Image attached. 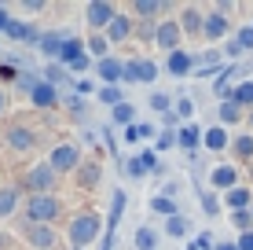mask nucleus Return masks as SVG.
<instances>
[{
  "mask_svg": "<svg viewBox=\"0 0 253 250\" xmlns=\"http://www.w3.org/2000/svg\"><path fill=\"white\" fill-rule=\"evenodd\" d=\"M26 213H30L33 225H48V221L59 213V199H51V195H30Z\"/></svg>",
  "mask_w": 253,
  "mask_h": 250,
  "instance_id": "nucleus-1",
  "label": "nucleus"
},
{
  "mask_svg": "<svg viewBox=\"0 0 253 250\" xmlns=\"http://www.w3.org/2000/svg\"><path fill=\"white\" fill-rule=\"evenodd\" d=\"M95 232H99V217H95V213H81V217H74V225H70V243L88 247L95 239Z\"/></svg>",
  "mask_w": 253,
  "mask_h": 250,
  "instance_id": "nucleus-2",
  "label": "nucleus"
},
{
  "mask_svg": "<svg viewBox=\"0 0 253 250\" xmlns=\"http://www.w3.org/2000/svg\"><path fill=\"white\" fill-rule=\"evenodd\" d=\"M22 184L30 188L33 195H48V192H51V184H55V169H51L48 162H41V166H33L30 173L22 177Z\"/></svg>",
  "mask_w": 253,
  "mask_h": 250,
  "instance_id": "nucleus-3",
  "label": "nucleus"
},
{
  "mask_svg": "<svg viewBox=\"0 0 253 250\" xmlns=\"http://www.w3.org/2000/svg\"><path fill=\"white\" fill-rule=\"evenodd\" d=\"M77 162H81V154H77V148H74V144H59V148H51V154H48V166L55 169V173L77 169Z\"/></svg>",
  "mask_w": 253,
  "mask_h": 250,
  "instance_id": "nucleus-4",
  "label": "nucleus"
},
{
  "mask_svg": "<svg viewBox=\"0 0 253 250\" xmlns=\"http://www.w3.org/2000/svg\"><path fill=\"white\" fill-rule=\"evenodd\" d=\"M55 228L51 225H26V243H30L33 250H51L55 247Z\"/></svg>",
  "mask_w": 253,
  "mask_h": 250,
  "instance_id": "nucleus-5",
  "label": "nucleus"
},
{
  "mask_svg": "<svg viewBox=\"0 0 253 250\" xmlns=\"http://www.w3.org/2000/svg\"><path fill=\"white\" fill-rule=\"evenodd\" d=\"M154 41H158V48H165V51H176V45H180V26L176 22H162L158 30H154Z\"/></svg>",
  "mask_w": 253,
  "mask_h": 250,
  "instance_id": "nucleus-6",
  "label": "nucleus"
},
{
  "mask_svg": "<svg viewBox=\"0 0 253 250\" xmlns=\"http://www.w3.org/2000/svg\"><path fill=\"white\" fill-rule=\"evenodd\" d=\"M7 144H11L15 151H30L33 144H37V133L26 129V125H15V129H7Z\"/></svg>",
  "mask_w": 253,
  "mask_h": 250,
  "instance_id": "nucleus-7",
  "label": "nucleus"
},
{
  "mask_svg": "<svg viewBox=\"0 0 253 250\" xmlns=\"http://www.w3.org/2000/svg\"><path fill=\"white\" fill-rule=\"evenodd\" d=\"M30 100H33V107H55V103H59V92L51 89L48 81H37V89L30 92Z\"/></svg>",
  "mask_w": 253,
  "mask_h": 250,
  "instance_id": "nucleus-8",
  "label": "nucleus"
},
{
  "mask_svg": "<svg viewBox=\"0 0 253 250\" xmlns=\"http://www.w3.org/2000/svg\"><path fill=\"white\" fill-rule=\"evenodd\" d=\"M84 15H88V26H110L114 7H110V4H88V7H84Z\"/></svg>",
  "mask_w": 253,
  "mask_h": 250,
  "instance_id": "nucleus-9",
  "label": "nucleus"
},
{
  "mask_svg": "<svg viewBox=\"0 0 253 250\" xmlns=\"http://www.w3.org/2000/svg\"><path fill=\"white\" fill-rule=\"evenodd\" d=\"M15 210H19V192L15 188H0V221L11 217Z\"/></svg>",
  "mask_w": 253,
  "mask_h": 250,
  "instance_id": "nucleus-10",
  "label": "nucleus"
},
{
  "mask_svg": "<svg viewBox=\"0 0 253 250\" xmlns=\"http://www.w3.org/2000/svg\"><path fill=\"white\" fill-rule=\"evenodd\" d=\"M202 33L206 37H224V33H228V19H224V15H209V19H202Z\"/></svg>",
  "mask_w": 253,
  "mask_h": 250,
  "instance_id": "nucleus-11",
  "label": "nucleus"
},
{
  "mask_svg": "<svg viewBox=\"0 0 253 250\" xmlns=\"http://www.w3.org/2000/svg\"><path fill=\"white\" fill-rule=\"evenodd\" d=\"M128 30H132V22H128L125 15H114V19H110V26H107V37H110V41H125Z\"/></svg>",
  "mask_w": 253,
  "mask_h": 250,
  "instance_id": "nucleus-12",
  "label": "nucleus"
},
{
  "mask_svg": "<svg viewBox=\"0 0 253 250\" xmlns=\"http://www.w3.org/2000/svg\"><path fill=\"white\" fill-rule=\"evenodd\" d=\"M37 45H41V51H44V55H59V48H63V33H44Z\"/></svg>",
  "mask_w": 253,
  "mask_h": 250,
  "instance_id": "nucleus-13",
  "label": "nucleus"
},
{
  "mask_svg": "<svg viewBox=\"0 0 253 250\" xmlns=\"http://www.w3.org/2000/svg\"><path fill=\"white\" fill-rule=\"evenodd\" d=\"M99 173H103V169L95 166V162H84L77 177H81V184H84V188H95V184H99Z\"/></svg>",
  "mask_w": 253,
  "mask_h": 250,
  "instance_id": "nucleus-14",
  "label": "nucleus"
},
{
  "mask_svg": "<svg viewBox=\"0 0 253 250\" xmlns=\"http://www.w3.org/2000/svg\"><path fill=\"white\" fill-rule=\"evenodd\" d=\"M99 77H103V81H118V77H121V63H118V59H103V63H99Z\"/></svg>",
  "mask_w": 253,
  "mask_h": 250,
  "instance_id": "nucleus-15",
  "label": "nucleus"
},
{
  "mask_svg": "<svg viewBox=\"0 0 253 250\" xmlns=\"http://www.w3.org/2000/svg\"><path fill=\"white\" fill-rule=\"evenodd\" d=\"M213 184H216V188H231V184H235V169H231V166H216V169H213Z\"/></svg>",
  "mask_w": 253,
  "mask_h": 250,
  "instance_id": "nucleus-16",
  "label": "nucleus"
},
{
  "mask_svg": "<svg viewBox=\"0 0 253 250\" xmlns=\"http://www.w3.org/2000/svg\"><path fill=\"white\" fill-rule=\"evenodd\" d=\"M4 33H7L11 41H30V37H37V33H33V26H22V22H11Z\"/></svg>",
  "mask_w": 253,
  "mask_h": 250,
  "instance_id": "nucleus-17",
  "label": "nucleus"
},
{
  "mask_svg": "<svg viewBox=\"0 0 253 250\" xmlns=\"http://www.w3.org/2000/svg\"><path fill=\"white\" fill-rule=\"evenodd\" d=\"M184 30H187V33H198V30H202V11H198V7H187V11H184Z\"/></svg>",
  "mask_w": 253,
  "mask_h": 250,
  "instance_id": "nucleus-18",
  "label": "nucleus"
},
{
  "mask_svg": "<svg viewBox=\"0 0 253 250\" xmlns=\"http://www.w3.org/2000/svg\"><path fill=\"white\" fill-rule=\"evenodd\" d=\"M206 148H213V151L228 148V133H224V129H209L206 133Z\"/></svg>",
  "mask_w": 253,
  "mask_h": 250,
  "instance_id": "nucleus-19",
  "label": "nucleus"
},
{
  "mask_svg": "<svg viewBox=\"0 0 253 250\" xmlns=\"http://www.w3.org/2000/svg\"><path fill=\"white\" fill-rule=\"evenodd\" d=\"M169 70L172 74H187L191 70V59L184 55V51H172V55H169Z\"/></svg>",
  "mask_w": 253,
  "mask_h": 250,
  "instance_id": "nucleus-20",
  "label": "nucleus"
},
{
  "mask_svg": "<svg viewBox=\"0 0 253 250\" xmlns=\"http://www.w3.org/2000/svg\"><path fill=\"white\" fill-rule=\"evenodd\" d=\"M151 166H154V154H143V158H132V162H128V173H132V177H143Z\"/></svg>",
  "mask_w": 253,
  "mask_h": 250,
  "instance_id": "nucleus-21",
  "label": "nucleus"
},
{
  "mask_svg": "<svg viewBox=\"0 0 253 250\" xmlns=\"http://www.w3.org/2000/svg\"><path fill=\"white\" fill-rule=\"evenodd\" d=\"M136 247L139 250H154V247H158V236H154L151 228H139L136 232Z\"/></svg>",
  "mask_w": 253,
  "mask_h": 250,
  "instance_id": "nucleus-22",
  "label": "nucleus"
},
{
  "mask_svg": "<svg viewBox=\"0 0 253 250\" xmlns=\"http://www.w3.org/2000/svg\"><path fill=\"white\" fill-rule=\"evenodd\" d=\"M246 202H250V192H246V188H231V192H228V206H235V210H242Z\"/></svg>",
  "mask_w": 253,
  "mask_h": 250,
  "instance_id": "nucleus-23",
  "label": "nucleus"
},
{
  "mask_svg": "<svg viewBox=\"0 0 253 250\" xmlns=\"http://www.w3.org/2000/svg\"><path fill=\"white\" fill-rule=\"evenodd\" d=\"M147 136H151V125H128L125 140H128V144H139V140H147Z\"/></svg>",
  "mask_w": 253,
  "mask_h": 250,
  "instance_id": "nucleus-24",
  "label": "nucleus"
},
{
  "mask_svg": "<svg viewBox=\"0 0 253 250\" xmlns=\"http://www.w3.org/2000/svg\"><path fill=\"white\" fill-rule=\"evenodd\" d=\"M235 154L239 158H253V136H239L235 140Z\"/></svg>",
  "mask_w": 253,
  "mask_h": 250,
  "instance_id": "nucleus-25",
  "label": "nucleus"
},
{
  "mask_svg": "<svg viewBox=\"0 0 253 250\" xmlns=\"http://www.w3.org/2000/svg\"><path fill=\"white\" fill-rule=\"evenodd\" d=\"M114 122H121V125L132 122V103H118L114 107Z\"/></svg>",
  "mask_w": 253,
  "mask_h": 250,
  "instance_id": "nucleus-26",
  "label": "nucleus"
},
{
  "mask_svg": "<svg viewBox=\"0 0 253 250\" xmlns=\"http://www.w3.org/2000/svg\"><path fill=\"white\" fill-rule=\"evenodd\" d=\"M220 122H239V103H224V107H220Z\"/></svg>",
  "mask_w": 253,
  "mask_h": 250,
  "instance_id": "nucleus-27",
  "label": "nucleus"
},
{
  "mask_svg": "<svg viewBox=\"0 0 253 250\" xmlns=\"http://www.w3.org/2000/svg\"><path fill=\"white\" fill-rule=\"evenodd\" d=\"M165 228H169V236H184V232H187V221H184V217H169V221H165Z\"/></svg>",
  "mask_w": 253,
  "mask_h": 250,
  "instance_id": "nucleus-28",
  "label": "nucleus"
},
{
  "mask_svg": "<svg viewBox=\"0 0 253 250\" xmlns=\"http://www.w3.org/2000/svg\"><path fill=\"white\" fill-rule=\"evenodd\" d=\"M154 74H158V70H154V63H147V59H143L139 70H136V81H154Z\"/></svg>",
  "mask_w": 253,
  "mask_h": 250,
  "instance_id": "nucleus-29",
  "label": "nucleus"
},
{
  "mask_svg": "<svg viewBox=\"0 0 253 250\" xmlns=\"http://www.w3.org/2000/svg\"><path fill=\"white\" fill-rule=\"evenodd\" d=\"M125 210V192H114V210H110V228H114V221H118V213Z\"/></svg>",
  "mask_w": 253,
  "mask_h": 250,
  "instance_id": "nucleus-30",
  "label": "nucleus"
},
{
  "mask_svg": "<svg viewBox=\"0 0 253 250\" xmlns=\"http://www.w3.org/2000/svg\"><path fill=\"white\" fill-rule=\"evenodd\" d=\"M235 103H253V85H239L235 89Z\"/></svg>",
  "mask_w": 253,
  "mask_h": 250,
  "instance_id": "nucleus-31",
  "label": "nucleus"
},
{
  "mask_svg": "<svg viewBox=\"0 0 253 250\" xmlns=\"http://www.w3.org/2000/svg\"><path fill=\"white\" fill-rule=\"evenodd\" d=\"M162 11V4H151V0H139L136 4V15H158Z\"/></svg>",
  "mask_w": 253,
  "mask_h": 250,
  "instance_id": "nucleus-32",
  "label": "nucleus"
},
{
  "mask_svg": "<svg viewBox=\"0 0 253 250\" xmlns=\"http://www.w3.org/2000/svg\"><path fill=\"white\" fill-rule=\"evenodd\" d=\"M44 77H48V85H51V89H55V85L63 81L66 74H63V66H48V70H44Z\"/></svg>",
  "mask_w": 253,
  "mask_h": 250,
  "instance_id": "nucleus-33",
  "label": "nucleus"
},
{
  "mask_svg": "<svg viewBox=\"0 0 253 250\" xmlns=\"http://www.w3.org/2000/svg\"><path fill=\"white\" fill-rule=\"evenodd\" d=\"M202 210H206V213H216V210H220V202H216V195H213V192H206V195H202Z\"/></svg>",
  "mask_w": 253,
  "mask_h": 250,
  "instance_id": "nucleus-34",
  "label": "nucleus"
},
{
  "mask_svg": "<svg viewBox=\"0 0 253 250\" xmlns=\"http://www.w3.org/2000/svg\"><path fill=\"white\" fill-rule=\"evenodd\" d=\"M99 100H103V103H114V107H118V103H121V92H118V89H110V85H107V89L99 92Z\"/></svg>",
  "mask_w": 253,
  "mask_h": 250,
  "instance_id": "nucleus-35",
  "label": "nucleus"
},
{
  "mask_svg": "<svg viewBox=\"0 0 253 250\" xmlns=\"http://www.w3.org/2000/svg\"><path fill=\"white\" fill-rule=\"evenodd\" d=\"M151 107H154V110H169V96H165V92H154V96H151Z\"/></svg>",
  "mask_w": 253,
  "mask_h": 250,
  "instance_id": "nucleus-36",
  "label": "nucleus"
},
{
  "mask_svg": "<svg viewBox=\"0 0 253 250\" xmlns=\"http://www.w3.org/2000/svg\"><path fill=\"white\" fill-rule=\"evenodd\" d=\"M176 114H180V118H191V114H195V103H191V100H180V103H176Z\"/></svg>",
  "mask_w": 253,
  "mask_h": 250,
  "instance_id": "nucleus-37",
  "label": "nucleus"
},
{
  "mask_svg": "<svg viewBox=\"0 0 253 250\" xmlns=\"http://www.w3.org/2000/svg\"><path fill=\"white\" fill-rule=\"evenodd\" d=\"M180 136H184V144H187V148H195V144H198V129H195V125H187Z\"/></svg>",
  "mask_w": 253,
  "mask_h": 250,
  "instance_id": "nucleus-38",
  "label": "nucleus"
},
{
  "mask_svg": "<svg viewBox=\"0 0 253 250\" xmlns=\"http://www.w3.org/2000/svg\"><path fill=\"white\" fill-rule=\"evenodd\" d=\"M88 48H92V55H103V51H107L110 45H107L103 37H92V41H88Z\"/></svg>",
  "mask_w": 253,
  "mask_h": 250,
  "instance_id": "nucleus-39",
  "label": "nucleus"
},
{
  "mask_svg": "<svg viewBox=\"0 0 253 250\" xmlns=\"http://www.w3.org/2000/svg\"><path fill=\"white\" fill-rule=\"evenodd\" d=\"M239 48H242V51L253 48V30H242V33H239Z\"/></svg>",
  "mask_w": 253,
  "mask_h": 250,
  "instance_id": "nucleus-40",
  "label": "nucleus"
},
{
  "mask_svg": "<svg viewBox=\"0 0 253 250\" xmlns=\"http://www.w3.org/2000/svg\"><path fill=\"white\" fill-rule=\"evenodd\" d=\"M151 210H158V213H172V202H169V199H154V202H151Z\"/></svg>",
  "mask_w": 253,
  "mask_h": 250,
  "instance_id": "nucleus-41",
  "label": "nucleus"
},
{
  "mask_svg": "<svg viewBox=\"0 0 253 250\" xmlns=\"http://www.w3.org/2000/svg\"><path fill=\"white\" fill-rule=\"evenodd\" d=\"M239 250H253V232H242V239H239Z\"/></svg>",
  "mask_w": 253,
  "mask_h": 250,
  "instance_id": "nucleus-42",
  "label": "nucleus"
},
{
  "mask_svg": "<svg viewBox=\"0 0 253 250\" xmlns=\"http://www.w3.org/2000/svg\"><path fill=\"white\" fill-rule=\"evenodd\" d=\"M231 221H235V225H239V228H250V213H242V210H239V213H235V217H231Z\"/></svg>",
  "mask_w": 253,
  "mask_h": 250,
  "instance_id": "nucleus-43",
  "label": "nucleus"
},
{
  "mask_svg": "<svg viewBox=\"0 0 253 250\" xmlns=\"http://www.w3.org/2000/svg\"><path fill=\"white\" fill-rule=\"evenodd\" d=\"M7 26H11V19H7V11L0 7V30H7Z\"/></svg>",
  "mask_w": 253,
  "mask_h": 250,
  "instance_id": "nucleus-44",
  "label": "nucleus"
},
{
  "mask_svg": "<svg viewBox=\"0 0 253 250\" xmlns=\"http://www.w3.org/2000/svg\"><path fill=\"white\" fill-rule=\"evenodd\" d=\"M4 110H7V92L0 89V114H4Z\"/></svg>",
  "mask_w": 253,
  "mask_h": 250,
  "instance_id": "nucleus-45",
  "label": "nucleus"
},
{
  "mask_svg": "<svg viewBox=\"0 0 253 250\" xmlns=\"http://www.w3.org/2000/svg\"><path fill=\"white\" fill-rule=\"evenodd\" d=\"M216 250H239V247H228V243H220V247H216Z\"/></svg>",
  "mask_w": 253,
  "mask_h": 250,
  "instance_id": "nucleus-46",
  "label": "nucleus"
}]
</instances>
